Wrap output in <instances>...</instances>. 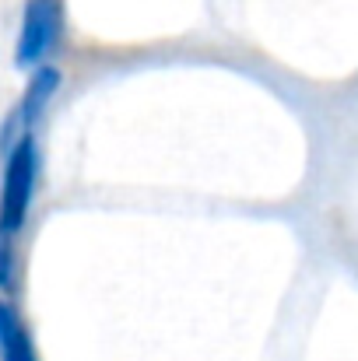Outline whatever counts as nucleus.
<instances>
[{
  "label": "nucleus",
  "mask_w": 358,
  "mask_h": 361,
  "mask_svg": "<svg viewBox=\"0 0 358 361\" xmlns=\"http://www.w3.org/2000/svg\"><path fill=\"white\" fill-rule=\"evenodd\" d=\"M35 179H39V147L35 137L25 133L11 144L7 165H4V186H0V239H14L25 221L28 207L35 197Z\"/></svg>",
  "instance_id": "f257e3e1"
},
{
  "label": "nucleus",
  "mask_w": 358,
  "mask_h": 361,
  "mask_svg": "<svg viewBox=\"0 0 358 361\" xmlns=\"http://www.w3.org/2000/svg\"><path fill=\"white\" fill-rule=\"evenodd\" d=\"M60 25H64L60 0H28L25 18H21V32H18V46H14V63L21 71L35 67L56 46Z\"/></svg>",
  "instance_id": "f03ea898"
},
{
  "label": "nucleus",
  "mask_w": 358,
  "mask_h": 361,
  "mask_svg": "<svg viewBox=\"0 0 358 361\" xmlns=\"http://www.w3.org/2000/svg\"><path fill=\"white\" fill-rule=\"evenodd\" d=\"M56 88H60V71L56 67H42V71L32 74L25 95L18 99V106L11 109V116H7L4 130H0V144L4 147H11L18 137L28 133V126L42 116V109L49 106V99L56 95Z\"/></svg>",
  "instance_id": "7ed1b4c3"
},
{
  "label": "nucleus",
  "mask_w": 358,
  "mask_h": 361,
  "mask_svg": "<svg viewBox=\"0 0 358 361\" xmlns=\"http://www.w3.org/2000/svg\"><path fill=\"white\" fill-rule=\"evenodd\" d=\"M0 361H39L35 341L11 302H0Z\"/></svg>",
  "instance_id": "20e7f679"
},
{
  "label": "nucleus",
  "mask_w": 358,
  "mask_h": 361,
  "mask_svg": "<svg viewBox=\"0 0 358 361\" xmlns=\"http://www.w3.org/2000/svg\"><path fill=\"white\" fill-rule=\"evenodd\" d=\"M0 291H18V256L14 239H0Z\"/></svg>",
  "instance_id": "39448f33"
}]
</instances>
